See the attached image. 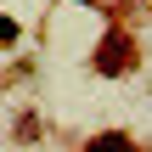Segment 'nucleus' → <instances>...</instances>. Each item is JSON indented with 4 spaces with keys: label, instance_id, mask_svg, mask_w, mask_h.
<instances>
[{
    "label": "nucleus",
    "instance_id": "nucleus-1",
    "mask_svg": "<svg viewBox=\"0 0 152 152\" xmlns=\"http://www.w3.org/2000/svg\"><path fill=\"white\" fill-rule=\"evenodd\" d=\"M85 152H130V141H124V135H96Z\"/></svg>",
    "mask_w": 152,
    "mask_h": 152
}]
</instances>
